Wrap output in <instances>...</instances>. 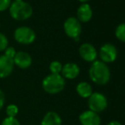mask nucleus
Masks as SVG:
<instances>
[{"label": "nucleus", "instance_id": "1", "mask_svg": "<svg viewBox=\"0 0 125 125\" xmlns=\"http://www.w3.org/2000/svg\"><path fill=\"white\" fill-rule=\"evenodd\" d=\"M89 74L91 81L98 85H105L111 78L109 67L102 61H94L89 68Z\"/></svg>", "mask_w": 125, "mask_h": 125}, {"label": "nucleus", "instance_id": "2", "mask_svg": "<svg viewBox=\"0 0 125 125\" xmlns=\"http://www.w3.org/2000/svg\"><path fill=\"white\" fill-rule=\"evenodd\" d=\"M65 78L60 74H50L43 78L42 82L43 89L50 94H56L64 89Z\"/></svg>", "mask_w": 125, "mask_h": 125}, {"label": "nucleus", "instance_id": "3", "mask_svg": "<svg viewBox=\"0 0 125 125\" xmlns=\"http://www.w3.org/2000/svg\"><path fill=\"white\" fill-rule=\"evenodd\" d=\"M9 9L11 17L16 21L27 20L33 13L32 7L25 1H14Z\"/></svg>", "mask_w": 125, "mask_h": 125}, {"label": "nucleus", "instance_id": "4", "mask_svg": "<svg viewBox=\"0 0 125 125\" xmlns=\"http://www.w3.org/2000/svg\"><path fill=\"white\" fill-rule=\"evenodd\" d=\"M15 40L21 45H31L36 40V33L32 28L21 26L15 29L14 33Z\"/></svg>", "mask_w": 125, "mask_h": 125}, {"label": "nucleus", "instance_id": "5", "mask_svg": "<svg viewBox=\"0 0 125 125\" xmlns=\"http://www.w3.org/2000/svg\"><path fill=\"white\" fill-rule=\"evenodd\" d=\"M88 99V105L90 111L99 113L105 110L107 107V99L105 95L100 93H93Z\"/></svg>", "mask_w": 125, "mask_h": 125}, {"label": "nucleus", "instance_id": "6", "mask_svg": "<svg viewBox=\"0 0 125 125\" xmlns=\"http://www.w3.org/2000/svg\"><path fill=\"white\" fill-rule=\"evenodd\" d=\"M64 31L68 37L74 40H78L82 32L81 22L76 17H68L64 22Z\"/></svg>", "mask_w": 125, "mask_h": 125}, {"label": "nucleus", "instance_id": "7", "mask_svg": "<svg viewBox=\"0 0 125 125\" xmlns=\"http://www.w3.org/2000/svg\"><path fill=\"white\" fill-rule=\"evenodd\" d=\"M117 50L112 44H104L100 49V57L102 62L105 63H113L117 59Z\"/></svg>", "mask_w": 125, "mask_h": 125}, {"label": "nucleus", "instance_id": "8", "mask_svg": "<svg viewBox=\"0 0 125 125\" xmlns=\"http://www.w3.org/2000/svg\"><path fill=\"white\" fill-rule=\"evenodd\" d=\"M80 57L86 62H94L97 57V51L95 47L89 43H84L78 49Z\"/></svg>", "mask_w": 125, "mask_h": 125}, {"label": "nucleus", "instance_id": "9", "mask_svg": "<svg viewBox=\"0 0 125 125\" xmlns=\"http://www.w3.org/2000/svg\"><path fill=\"white\" fill-rule=\"evenodd\" d=\"M14 60L5 55L0 56V78L3 79L10 76L13 72Z\"/></svg>", "mask_w": 125, "mask_h": 125}, {"label": "nucleus", "instance_id": "10", "mask_svg": "<svg viewBox=\"0 0 125 125\" xmlns=\"http://www.w3.org/2000/svg\"><path fill=\"white\" fill-rule=\"evenodd\" d=\"M79 122L82 125H100L101 119L98 113L89 110L80 114Z\"/></svg>", "mask_w": 125, "mask_h": 125}, {"label": "nucleus", "instance_id": "11", "mask_svg": "<svg viewBox=\"0 0 125 125\" xmlns=\"http://www.w3.org/2000/svg\"><path fill=\"white\" fill-rule=\"evenodd\" d=\"M13 60L14 63L21 69H26L29 68L32 63L31 55L26 52H16Z\"/></svg>", "mask_w": 125, "mask_h": 125}, {"label": "nucleus", "instance_id": "12", "mask_svg": "<svg viewBox=\"0 0 125 125\" xmlns=\"http://www.w3.org/2000/svg\"><path fill=\"white\" fill-rule=\"evenodd\" d=\"M93 16V11L90 5L87 3H83L77 10V19L80 22H88Z\"/></svg>", "mask_w": 125, "mask_h": 125}, {"label": "nucleus", "instance_id": "13", "mask_svg": "<svg viewBox=\"0 0 125 125\" xmlns=\"http://www.w3.org/2000/svg\"><path fill=\"white\" fill-rule=\"evenodd\" d=\"M79 73H80L79 66L75 63H67L62 66L61 74L64 78L73 80L78 76Z\"/></svg>", "mask_w": 125, "mask_h": 125}, {"label": "nucleus", "instance_id": "14", "mask_svg": "<svg viewBox=\"0 0 125 125\" xmlns=\"http://www.w3.org/2000/svg\"><path fill=\"white\" fill-rule=\"evenodd\" d=\"M41 125H62V120L55 111H49L42 119Z\"/></svg>", "mask_w": 125, "mask_h": 125}, {"label": "nucleus", "instance_id": "15", "mask_svg": "<svg viewBox=\"0 0 125 125\" xmlns=\"http://www.w3.org/2000/svg\"><path fill=\"white\" fill-rule=\"evenodd\" d=\"M77 94L83 98H88L93 94V88L89 83L86 82H81L77 85L76 87Z\"/></svg>", "mask_w": 125, "mask_h": 125}, {"label": "nucleus", "instance_id": "16", "mask_svg": "<svg viewBox=\"0 0 125 125\" xmlns=\"http://www.w3.org/2000/svg\"><path fill=\"white\" fill-rule=\"evenodd\" d=\"M115 35L117 40L125 43V23H121L117 26L115 30Z\"/></svg>", "mask_w": 125, "mask_h": 125}, {"label": "nucleus", "instance_id": "17", "mask_svg": "<svg viewBox=\"0 0 125 125\" xmlns=\"http://www.w3.org/2000/svg\"><path fill=\"white\" fill-rule=\"evenodd\" d=\"M62 66L61 62L59 61H53L50 64V70L51 74H60L61 73V69H62Z\"/></svg>", "mask_w": 125, "mask_h": 125}, {"label": "nucleus", "instance_id": "18", "mask_svg": "<svg viewBox=\"0 0 125 125\" xmlns=\"http://www.w3.org/2000/svg\"><path fill=\"white\" fill-rule=\"evenodd\" d=\"M19 112V109L18 107L16 106L14 104H11V105H9L6 108V114L7 117H15L17 116Z\"/></svg>", "mask_w": 125, "mask_h": 125}, {"label": "nucleus", "instance_id": "19", "mask_svg": "<svg viewBox=\"0 0 125 125\" xmlns=\"http://www.w3.org/2000/svg\"><path fill=\"white\" fill-rule=\"evenodd\" d=\"M1 125H21V124L18 119H16L15 117H7L3 120Z\"/></svg>", "mask_w": 125, "mask_h": 125}, {"label": "nucleus", "instance_id": "20", "mask_svg": "<svg viewBox=\"0 0 125 125\" xmlns=\"http://www.w3.org/2000/svg\"><path fill=\"white\" fill-rule=\"evenodd\" d=\"M9 45L8 38L3 33H0V52L4 51Z\"/></svg>", "mask_w": 125, "mask_h": 125}, {"label": "nucleus", "instance_id": "21", "mask_svg": "<svg viewBox=\"0 0 125 125\" xmlns=\"http://www.w3.org/2000/svg\"><path fill=\"white\" fill-rule=\"evenodd\" d=\"M11 4V0H0V12L8 10Z\"/></svg>", "mask_w": 125, "mask_h": 125}, {"label": "nucleus", "instance_id": "22", "mask_svg": "<svg viewBox=\"0 0 125 125\" xmlns=\"http://www.w3.org/2000/svg\"><path fill=\"white\" fill-rule=\"evenodd\" d=\"M15 54H16V52H15V48L12 46H8L6 49L4 50V55L7 56V57H10V58L13 59L14 57L15 56Z\"/></svg>", "mask_w": 125, "mask_h": 125}, {"label": "nucleus", "instance_id": "23", "mask_svg": "<svg viewBox=\"0 0 125 125\" xmlns=\"http://www.w3.org/2000/svg\"><path fill=\"white\" fill-rule=\"evenodd\" d=\"M5 103V95L2 90H0V111L3 107V105Z\"/></svg>", "mask_w": 125, "mask_h": 125}, {"label": "nucleus", "instance_id": "24", "mask_svg": "<svg viewBox=\"0 0 125 125\" xmlns=\"http://www.w3.org/2000/svg\"><path fill=\"white\" fill-rule=\"evenodd\" d=\"M107 125H122V124L119 123L118 121H112V122H110Z\"/></svg>", "mask_w": 125, "mask_h": 125}, {"label": "nucleus", "instance_id": "25", "mask_svg": "<svg viewBox=\"0 0 125 125\" xmlns=\"http://www.w3.org/2000/svg\"><path fill=\"white\" fill-rule=\"evenodd\" d=\"M79 2H81V3H87L88 1H89V0H78Z\"/></svg>", "mask_w": 125, "mask_h": 125}, {"label": "nucleus", "instance_id": "26", "mask_svg": "<svg viewBox=\"0 0 125 125\" xmlns=\"http://www.w3.org/2000/svg\"><path fill=\"white\" fill-rule=\"evenodd\" d=\"M15 1H23V0H15Z\"/></svg>", "mask_w": 125, "mask_h": 125}, {"label": "nucleus", "instance_id": "27", "mask_svg": "<svg viewBox=\"0 0 125 125\" xmlns=\"http://www.w3.org/2000/svg\"><path fill=\"white\" fill-rule=\"evenodd\" d=\"M0 27H1V23H0Z\"/></svg>", "mask_w": 125, "mask_h": 125}, {"label": "nucleus", "instance_id": "28", "mask_svg": "<svg viewBox=\"0 0 125 125\" xmlns=\"http://www.w3.org/2000/svg\"><path fill=\"white\" fill-rule=\"evenodd\" d=\"M31 125H34V124H31Z\"/></svg>", "mask_w": 125, "mask_h": 125}]
</instances>
